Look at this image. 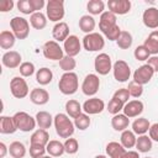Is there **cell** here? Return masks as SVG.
I'll use <instances>...</instances> for the list:
<instances>
[{"label": "cell", "instance_id": "d4e9b609", "mask_svg": "<svg viewBox=\"0 0 158 158\" xmlns=\"http://www.w3.org/2000/svg\"><path fill=\"white\" fill-rule=\"evenodd\" d=\"M130 125V118L125 115V114H117V115H114L112 118H111V127L115 130V131H125L127 130Z\"/></svg>", "mask_w": 158, "mask_h": 158}, {"label": "cell", "instance_id": "44dd1931", "mask_svg": "<svg viewBox=\"0 0 158 158\" xmlns=\"http://www.w3.org/2000/svg\"><path fill=\"white\" fill-rule=\"evenodd\" d=\"M30 100L35 105H46L49 101V94L46 89L35 88L30 91Z\"/></svg>", "mask_w": 158, "mask_h": 158}, {"label": "cell", "instance_id": "e0dca14e", "mask_svg": "<svg viewBox=\"0 0 158 158\" xmlns=\"http://www.w3.org/2000/svg\"><path fill=\"white\" fill-rule=\"evenodd\" d=\"M143 109H144L143 102L138 99H135V100H130L128 102H126L122 111L128 118H132V117H138L143 112Z\"/></svg>", "mask_w": 158, "mask_h": 158}, {"label": "cell", "instance_id": "4316f807", "mask_svg": "<svg viewBox=\"0 0 158 158\" xmlns=\"http://www.w3.org/2000/svg\"><path fill=\"white\" fill-rule=\"evenodd\" d=\"M36 122H37V126L38 128H42V130H48L52 123H53V118L52 115L47 111H38L36 114Z\"/></svg>", "mask_w": 158, "mask_h": 158}, {"label": "cell", "instance_id": "7a4b0ae2", "mask_svg": "<svg viewBox=\"0 0 158 158\" xmlns=\"http://www.w3.org/2000/svg\"><path fill=\"white\" fill-rule=\"evenodd\" d=\"M59 91L63 95H73L79 89V79L74 72L63 73L58 81Z\"/></svg>", "mask_w": 158, "mask_h": 158}, {"label": "cell", "instance_id": "d590c367", "mask_svg": "<svg viewBox=\"0 0 158 158\" xmlns=\"http://www.w3.org/2000/svg\"><path fill=\"white\" fill-rule=\"evenodd\" d=\"M152 139L149 136L147 135H142V136H138L137 137V141H136V148H137V152L139 153H147L152 149Z\"/></svg>", "mask_w": 158, "mask_h": 158}, {"label": "cell", "instance_id": "680465c9", "mask_svg": "<svg viewBox=\"0 0 158 158\" xmlns=\"http://www.w3.org/2000/svg\"><path fill=\"white\" fill-rule=\"evenodd\" d=\"M42 158H53V157H51V156H43Z\"/></svg>", "mask_w": 158, "mask_h": 158}, {"label": "cell", "instance_id": "f907efd6", "mask_svg": "<svg viewBox=\"0 0 158 158\" xmlns=\"http://www.w3.org/2000/svg\"><path fill=\"white\" fill-rule=\"evenodd\" d=\"M112 98L116 99V100H118V101H121L122 104H126V102H128L130 93H128L127 88H121V89H117V90L114 93Z\"/></svg>", "mask_w": 158, "mask_h": 158}, {"label": "cell", "instance_id": "ac0fdd59", "mask_svg": "<svg viewBox=\"0 0 158 158\" xmlns=\"http://www.w3.org/2000/svg\"><path fill=\"white\" fill-rule=\"evenodd\" d=\"M143 25L151 30L158 28V9L157 7H147L142 14Z\"/></svg>", "mask_w": 158, "mask_h": 158}, {"label": "cell", "instance_id": "f6af8a7d", "mask_svg": "<svg viewBox=\"0 0 158 158\" xmlns=\"http://www.w3.org/2000/svg\"><path fill=\"white\" fill-rule=\"evenodd\" d=\"M123 106H125V104H122L121 101H118V100H116V99H114V98H112V99L109 101L106 110H107V111L114 116V115L120 114V111H121V110H123Z\"/></svg>", "mask_w": 158, "mask_h": 158}, {"label": "cell", "instance_id": "9f6ffc18", "mask_svg": "<svg viewBox=\"0 0 158 158\" xmlns=\"http://www.w3.org/2000/svg\"><path fill=\"white\" fill-rule=\"evenodd\" d=\"M7 153H9V147L4 142H0V157L4 158Z\"/></svg>", "mask_w": 158, "mask_h": 158}, {"label": "cell", "instance_id": "cb8c5ba5", "mask_svg": "<svg viewBox=\"0 0 158 158\" xmlns=\"http://www.w3.org/2000/svg\"><path fill=\"white\" fill-rule=\"evenodd\" d=\"M106 154L109 156V158H123L125 153H126V148L118 143V142H109L106 144Z\"/></svg>", "mask_w": 158, "mask_h": 158}, {"label": "cell", "instance_id": "db71d44e", "mask_svg": "<svg viewBox=\"0 0 158 158\" xmlns=\"http://www.w3.org/2000/svg\"><path fill=\"white\" fill-rule=\"evenodd\" d=\"M147 64L152 67L154 73H158V56H151L147 60Z\"/></svg>", "mask_w": 158, "mask_h": 158}, {"label": "cell", "instance_id": "f1b7e54d", "mask_svg": "<svg viewBox=\"0 0 158 158\" xmlns=\"http://www.w3.org/2000/svg\"><path fill=\"white\" fill-rule=\"evenodd\" d=\"M16 40L17 38L15 37V35L12 33V31L4 30V31L0 32V47L2 49H11L15 46Z\"/></svg>", "mask_w": 158, "mask_h": 158}, {"label": "cell", "instance_id": "30bf717a", "mask_svg": "<svg viewBox=\"0 0 158 158\" xmlns=\"http://www.w3.org/2000/svg\"><path fill=\"white\" fill-rule=\"evenodd\" d=\"M112 73H114V78L116 81L125 83V81H128L131 77V68L125 60L118 59L112 65Z\"/></svg>", "mask_w": 158, "mask_h": 158}, {"label": "cell", "instance_id": "7dc6e473", "mask_svg": "<svg viewBox=\"0 0 158 158\" xmlns=\"http://www.w3.org/2000/svg\"><path fill=\"white\" fill-rule=\"evenodd\" d=\"M16 6H17L19 11L22 12L23 15H32V14H35L33 7H32L30 0H19Z\"/></svg>", "mask_w": 158, "mask_h": 158}, {"label": "cell", "instance_id": "1f68e13d", "mask_svg": "<svg viewBox=\"0 0 158 158\" xmlns=\"http://www.w3.org/2000/svg\"><path fill=\"white\" fill-rule=\"evenodd\" d=\"M65 112L69 117L75 118L77 116H79L83 112V105H80V102L78 100L70 99L65 102Z\"/></svg>", "mask_w": 158, "mask_h": 158}, {"label": "cell", "instance_id": "7bdbcfd3", "mask_svg": "<svg viewBox=\"0 0 158 158\" xmlns=\"http://www.w3.org/2000/svg\"><path fill=\"white\" fill-rule=\"evenodd\" d=\"M127 90L130 93V96L135 98V99H138L142 94H143V85L136 83V81H130L128 83V86H127Z\"/></svg>", "mask_w": 158, "mask_h": 158}, {"label": "cell", "instance_id": "f5cc1de1", "mask_svg": "<svg viewBox=\"0 0 158 158\" xmlns=\"http://www.w3.org/2000/svg\"><path fill=\"white\" fill-rule=\"evenodd\" d=\"M148 136L151 137L152 141L154 142H158V122L151 125L149 127V131H148Z\"/></svg>", "mask_w": 158, "mask_h": 158}, {"label": "cell", "instance_id": "83f0119b", "mask_svg": "<svg viewBox=\"0 0 158 158\" xmlns=\"http://www.w3.org/2000/svg\"><path fill=\"white\" fill-rule=\"evenodd\" d=\"M149 127H151V123L146 117H138L132 122V131L138 136L146 135L149 131Z\"/></svg>", "mask_w": 158, "mask_h": 158}, {"label": "cell", "instance_id": "484cf974", "mask_svg": "<svg viewBox=\"0 0 158 158\" xmlns=\"http://www.w3.org/2000/svg\"><path fill=\"white\" fill-rule=\"evenodd\" d=\"M143 46L148 49L151 56H158V30H154L148 35Z\"/></svg>", "mask_w": 158, "mask_h": 158}, {"label": "cell", "instance_id": "277c9868", "mask_svg": "<svg viewBox=\"0 0 158 158\" xmlns=\"http://www.w3.org/2000/svg\"><path fill=\"white\" fill-rule=\"evenodd\" d=\"M81 44H83L84 49L88 52H98V51H101L104 48L105 38L101 33L91 32V33H88L83 37Z\"/></svg>", "mask_w": 158, "mask_h": 158}, {"label": "cell", "instance_id": "d6a6232c", "mask_svg": "<svg viewBox=\"0 0 158 158\" xmlns=\"http://www.w3.org/2000/svg\"><path fill=\"white\" fill-rule=\"evenodd\" d=\"M53 79V73L49 68L43 67L36 72V81L40 85H48Z\"/></svg>", "mask_w": 158, "mask_h": 158}, {"label": "cell", "instance_id": "681fc988", "mask_svg": "<svg viewBox=\"0 0 158 158\" xmlns=\"http://www.w3.org/2000/svg\"><path fill=\"white\" fill-rule=\"evenodd\" d=\"M47 149L44 146H38V144H30V156L32 158H42L46 154Z\"/></svg>", "mask_w": 158, "mask_h": 158}, {"label": "cell", "instance_id": "f35d334b", "mask_svg": "<svg viewBox=\"0 0 158 158\" xmlns=\"http://www.w3.org/2000/svg\"><path fill=\"white\" fill-rule=\"evenodd\" d=\"M73 122H74L75 128L80 130V131H84V130H86V128L90 126L91 120H90V116H89L88 114L81 112L79 116H77V117L74 118V121H73Z\"/></svg>", "mask_w": 158, "mask_h": 158}, {"label": "cell", "instance_id": "2e32d148", "mask_svg": "<svg viewBox=\"0 0 158 158\" xmlns=\"http://www.w3.org/2000/svg\"><path fill=\"white\" fill-rule=\"evenodd\" d=\"M21 60H22V57L17 51H7L2 54V58H1L2 65L9 69L19 68L21 65Z\"/></svg>", "mask_w": 158, "mask_h": 158}, {"label": "cell", "instance_id": "e575fe53", "mask_svg": "<svg viewBox=\"0 0 158 158\" xmlns=\"http://www.w3.org/2000/svg\"><path fill=\"white\" fill-rule=\"evenodd\" d=\"M30 23L35 30H43L47 26V16L43 12H35L30 16Z\"/></svg>", "mask_w": 158, "mask_h": 158}, {"label": "cell", "instance_id": "c3c4849f", "mask_svg": "<svg viewBox=\"0 0 158 158\" xmlns=\"http://www.w3.org/2000/svg\"><path fill=\"white\" fill-rule=\"evenodd\" d=\"M121 32H122V30L120 28V26H118V25H115L114 27H111V28H109L107 31H105V32H104V36H105L109 41H117L118 37H120V35H121Z\"/></svg>", "mask_w": 158, "mask_h": 158}, {"label": "cell", "instance_id": "4fadbf2b", "mask_svg": "<svg viewBox=\"0 0 158 158\" xmlns=\"http://www.w3.org/2000/svg\"><path fill=\"white\" fill-rule=\"evenodd\" d=\"M81 43L80 40L75 36V35H70L64 42H63V51L65 53V56L69 57H75L80 53L81 51Z\"/></svg>", "mask_w": 158, "mask_h": 158}, {"label": "cell", "instance_id": "8992f818", "mask_svg": "<svg viewBox=\"0 0 158 158\" xmlns=\"http://www.w3.org/2000/svg\"><path fill=\"white\" fill-rule=\"evenodd\" d=\"M12 117H14V121H15V125H16L17 130H20L22 132L33 131L35 127L37 126L36 118L32 117L30 114H27L25 111H17Z\"/></svg>", "mask_w": 158, "mask_h": 158}, {"label": "cell", "instance_id": "816d5d0a", "mask_svg": "<svg viewBox=\"0 0 158 158\" xmlns=\"http://www.w3.org/2000/svg\"><path fill=\"white\" fill-rule=\"evenodd\" d=\"M14 1L12 0H2L0 1V11L1 12H9L14 7Z\"/></svg>", "mask_w": 158, "mask_h": 158}, {"label": "cell", "instance_id": "ab89813d", "mask_svg": "<svg viewBox=\"0 0 158 158\" xmlns=\"http://www.w3.org/2000/svg\"><path fill=\"white\" fill-rule=\"evenodd\" d=\"M132 42H133V38L128 31H122L118 40L116 41L118 48H121V49H128L132 46Z\"/></svg>", "mask_w": 158, "mask_h": 158}, {"label": "cell", "instance_id": "ba28073f", "mask_svg": "<svg viewBox=\"0 0 158 158\" xmlns=\"http://www.w3.org/2000/svg\"><path fill=\"white\" fill-rule=\"evenodd\" d=\"M10 91H11L14 98L23 99L28 95L30 89H28L26 80L22 77H14L10 81Z\"/></svg>", "mask_w": 158, "mask_h": 158}, {"label": "cell", "instance_id": "ffe728a7", "mask_svg": "<svg viewBox=\"0 0 158 158\" xmlns=\"http://www.w3.org/2000/svg\"><path fill=\"white\" fill-rule=\"evenodd\" d=\"M116 15L115 14H112L111 11H109V10H106L105 12H102L101 15H100V19H99V28H100V31L104 33L105 31H107L109 28H111V27H114L115 25H117L116 23Z\"/></svg>", "mask_w": 158, "mask_h": 158}, {"label": "cell", "instance_id": "6da1fadb", "mask_svg": "<svg viewBox=\"0 0 158 158\" xmlns=\"http://www.w3.org/2000/svg\"><path fill=\"white\" fill-rule=\"evenodd\" d=\"M53 125H54L57 135L60 138H65V139L70 138L75 131L74 122L69 118L67 114H62V112L57 114L53 118Z\"/></svg>", "mask_w": 158, "mask_h": 158}, {"label": "cell", "instance_id": "6f0895ef", "mask_svg": "<svg viewBox=\"0 0 158 158\" xmlns=\"http://www.w3.org/2000/svg\"><path fill=\"white\" fill-rule=\"evenodd\" d=\"M94 158H107L106 156H104V154H98V156H95Z\"/></svg>", "mask_w": 158, "mask_h": 158}, {"label": "cell", "instance_id": "836d02e7", "mask_svg": "<svg viewBox=\"0 0 158 158\" xmlns=\"http://www.w3.org/2000/svg\"><path fill=\"white\" fill-rule=\"evenodd\" d=\"M136 141H137V137H136V133L133 131H130V130H125L121 132V137H120V143L130 149V148H133L136 146Z\"/></svg>", "mask_w": 158, "mask_h": 158}, {"label": "cell", "instance_id": "11a10c76", "mask_svg": "<svg viewBox=\"0 0 158 158\" xmlns=\"http://www.w3.org/2000/svg\"><path fill=\"white\" fill-rule=\"evenodd\" d=\"M138 153H139V152H137V151H131V149H128V151H126L123 158H139V154H138Z\"/></svg>", "mask_w": 158, "mask_h": 158}, {"label": "cell", "instance_id": "ee69618b", "mask_svg": "<svg viewBox=\"0 0 158 158\" xmlns=\"http://www.w3.org/2000/svg\"><path fill=\"white\" fill-rule=\"evenodd\" d=\"M133 56H135V58H136L137 60L143 62V60H148V58L151 57V53L148 52V49H147L143 44H141V46H137V47L135 48Z\"/></svg>", "mask_w": 158, "mask_h": 158}, {"label": "cell", "instance_id": "91938a15", "mask_svg": "<svg viewBox=\"0 0 158 158\" xmlns=\"http://www.w3.org/2000/svg\"><path fill=\"white\" fill-rule=\"evenodd\" d=\"M143 158H152V157H143Z\"/></svg>", "mask_w": 158, "mask_h": 158}, {"label": "cell", "instance_id": "60d3db41", "mask_svg": "<svg viewBox=\"0 0 158 158\" xmlns=\"http://www.w3.org/2000/svg\"><path fill=\"white\" fill-rule=\"evenodd\" d=\"M59 67L62 70H64V73L68 72H73L77 67V62L74 59V57H69V56H64L60 60H59Z\"/></svg>", "mask_w": 158, "mask_h": 158}, {"label": "cell", "instance_id": "9a60e30c", "mask_svg": "<svg viewBox=\"0 0 158 158\" xmlns=\"http://www.w3.org/2000/svg\"><path fill=\"white\" fill-rule=\"evenodd\" d=\"M131 1L130 0H109L107 7L115 15H126L131 10Z\"/></svg>", "mask_w": 158, "mask_h": 158}, {"label": "cell", "instance_id": "bcb514c9", "mask_svg": "<svg viewBox=\"0 0 158 158\" xmlns=\"http://www.w3.org/2000/svg\"><path fill=\"white\" fill-rule=\"evenodd\" d=\"M63 144H64V151H65V153H68V154H75V153L78 152V149H79V143H78V141H77L75 138H72V137H70V138H67Z\"/></svg>", "mask_w": 158, "mask_h": 158}, {"label": "cell", "instance_id": "9c48e42d", "mask_svg": "<svg viewBox=\"0 0 158 158\" xmlns=\"http://www.w3.org/2000/svg\"><path fill=\"white\" fill-rule=\"evenodd\" d=\"M111 57L107 53H99L94 60V69L100 75H107L112 70Z\"/></svg>", "mask_w": 158, "mask_h": 158}, {"label": "cell", "instance_id": "5b68a950", "mask_svg": "<svg viewBox=\"0 0 158 158\" xmlns=\"http://www.w3.org/2000/svg\"><path fill=\"white\" fill-rule=\"evenodd\" d=\"M10 27L17 40H25L30 35V23L25 17L15 16L10 20Z\"/></svg>", "mask_w": 158, "mask_h": 158}, {"label": "cell", "instance_id": "7402d4cb", "mask_svg": "<svg viewBox=\"0 0 158 158\" xmlns=\"http://www.w3.org/2000/svg\"><path fill=\"white\" fill-rule=\"evenodd\" d=\"M17 131V127L15 125L12 116H0V133L2 135H11Z\"/></svg>", "mask_w": 158, "mask_h": 158}, {"label": "cell", "instance_id": "f546056e", "mask_svg": "<svg viewBox=\"0 0 158 158\" xmlns=\"http://www.w3.org/2000/svg\"><path fill=\"white\" fill-rule=\"evenodd\" d=\"M95 26H96V22H95V19L91 15H83L79 19V28L85 35L91 33L95 30Z\"/></svg>", "mask_w": 158, "mask_h": 158}, {"label": "cell", "instance_id": "5bb4252c", "mask_svg": "<svg viewBox=\"0 0 158 158\" xmlns=\"http://www.w3.org/2000/svg\"><path fill=\"white\" fill-rule=\"evenodd\" d=\"M104 110H105V102L95 96L85 100L83 104V111L88 115H98Z\"/></svg>", "mask_w": 158, "mask_h": 158}, {"label": "cell", "instance_id": "52a82bcc", "mask_svg": "<svg viewBox=\"0 0 158 158\" xmlns=\"http://www.w3.org/2000/svg\"><path fill=\"white\" fill-rule=\"evenodd\" d=\"M42 52H43L44 58H47L49 60H58L59 62L65 56L63 48L54 40H51V41L44 42V44L42 47Z\"/></svg>", "mask_w": 158, "mask_h": 158}, {"label": "cell", "instance_id": "603a6c76", "mask_svg": "<svg viewBox=\"0 0 158 158\" xmlns=\"http://www.w3.org/2000/svg\"><path fill=\"white\" fill-rule=\"evenodd\" d=\"M49 133L47 130L37 128L30 137V144H38V146H47L49 142Z\"/></svg>", "mask_w": 158, "mask_h": 158}, {"label": "cell", "instance_id": "d6986e66", "mask_svg": "<svg viewBox=\"0 0 158 158\" xmlns=\"http://www.w3.org/2000/svg\"><path fill=\"white\" fill-rule=\"evenodd\" d=\"M52 36L56 42H64L70 35H69V26L67 22L60 21L56 23L52 28Z\"/></svg>", "mask_w": 158, "mask_h": 158}, {"label": "cell", "instance_id": "4dcf8cb0", "mask_svg": "<svg viewBox=\"0 0 158 158\" xmlns=\"http://www.w3.org/2000/svg\"><path fill=\"white\" fill-rule=\"evenodd\" d=\"M46 149H47L48 156H51V157H60L63 153H65L64 144L57 139H51L48 142V144L46 146Z\"/></svg>", "mask_w": 158, "mask_h": 158}, {"label": "cell", "instance_id": "8fae6325", "mask_svg": "<svg viewBox=\"0 0 158 158\" xmlns=\"http://www.w3.org/2000/svg\"><path fill=\"white\" fill-rule=\"evenodd\" d=\"M100 88V79L96 74H88L81 83V91L86 96H94Z\"/></svg>", "mask_w": 158, "mask_h": 158}, {"label": "cell", "instance_id": "7c38bea8", "mask_svg": "<svg viewBox=\"0 0 158 158\" xmlns=\"http://www.w3.org/2000/svg\"><path fill=\"white\" fill-rule=\"evenodd\" d=\"M153 75H154V70L152 69L151 65H148L146 63V64L138 67L133 72V81H136L141 85H144V84H148L151 81Z\"/></svg>", "mask_w": 158, "mask_h": 158}, {"label": "cell", "instance_id": "8d00e7d4", "mask_svg": "<svg viewBox=\"0 0 158 158\" xmlns=\"http://www.w3.org/2000/svg\"><path fill=\"white\" fill-rule=\"evenodd\" d=\"M9 154L12 158H23L26 156V147L20 141H14L9 146Z\"/></svg>", "mask_w": 158, "mask_h": 158}, {"label": "cell", "instance_id": "3957f363", "mask_svg": "<svg viewBox=\"0 0 158 158\" xmlns=\"http://www.w3.org/2000/svg\"><path fill=\"white\" fill-rule=\"evenodd\" d=\"M65 14L63 0H49L46 5V16L52 22H60Z\"/></svg>", "mask_w": 158, "mask_h": 158}, {"label": "cell", "instance_id": "b9f144b4", "mask_svg": "<svg viewBox=\"0 0 158 158\" xmlns=\"http://www.w3.org/2000/svg\"><path fill=\"white\" fill-rule=\"evenodd\" d=\"M19 70H20V74L22 78H28L35 74L36 68L32 62H22L21 65L19 67Z\"/></svg>", "mask_w": 158, "mask_h": 158}, {"label": "cell", "instance_id": "74e56055", "mask_svg": "<svg viewBox=\"0 0 158 158\" xmlns=\"http://www.w3.org/2000/svg\"><path fill=\"white\" fill-rule=\"evenodd\" d=\"M86 9L91 16L101 15L102 12H105V4L102 0H90L86 4Z\"/></svg>", "mask_w": 158, "mask_h": 158}]
</instances>
